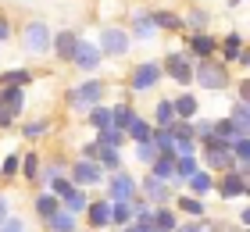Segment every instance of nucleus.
<instances>
[{"label": "nucleus", "mask_w": 250, "mask_h": 232, "mask_svg": "<svg viewBox=\"0 0 250 232\" xmlns=\"http://www.w3.org/2000/svg\"><path fill=\"white\" fill-rule=\"evenodd\" d=\"M232 232H250V229H243V225H240V229H232Z\"/></svg>", "instance_id": "56"}, {"label": "nucleus", "mask_w": 250, "mask_h": 232, "mask_svg": "<svg viewBox=\"0 0 250 232\" xmlns=\"http://www.w3.org/2000/svg\"><path fill=\"white\" fill-rule=\"evenodd\" d=\"M50 36H54V29L43 18H29L25 25H21V32H18V43H21L25 54L43 57V54H50Z\"/></svg>", "instance_id": "4"}, {"label": "nucleus", "mask_w": 250, "mask_h": 232, "mask_svg": "<svg viewBox=\"0 0 250 232\" xmlns=\"http://www.w3.org/2000/svg\"><path fill=\"white\" fill-rule=\"evenodd\" d=\"M11 36H15V25H11L7 15H0V43H7Z\"/></svg>", "instance_id": "50"}, {"label": "nucleus", "mask_w": 250, "mask_h": 232, "mask_svg": "<svg viewBox=\"0 0 250 232\" xmlns=\"http://www.w3.org/2000/svg\"><path fill=\"white\" fill-rule=\"evenodd\" d=\"M161 61H154V57H146V61H136L132 72H129V93H150L161 86Z\"/></svg>", "instance_id": "5"}, {"label": "nucleus", "mask_w": 250, "mask_h": 232, "mask_svg": "<svg viewBox=\"0 0 250 232\" xmlns=\"http://www.w3.org/2000/svg\"><path fill=\"white\" fill-rule=\"evenodd\" d=\"M40 171H43V157L36 154V150H25V154H21V161H18V179L29 182V186H43Z\"/></svg>", "instance_id": "17"}, {"label": "nucleus", "mask_w": 250, "mask_h": 232, "mask_svg": "<svg viewBox=\"0 0 250 232\" xmlns=\"http://www.w3.org/2000/svg\"><path fill=\"white\" fill-rule=\"evenodd\" d=\"M18 161H21L18 150H11V154L0 161V182H15L18 179Z\"/></svg>", "instance_id": "43"}, {"label": "nucleus", "mask_w": 250, "mask_h": 232, "mask_svg": "<svg viewBox=\"0 0 250 232\" xmlns=\"http://www.w3.org/2000/svg\"><path fill=\"white\" fill-rule=\"evenodd\" d=\"M179 118H175V107H172V97H157L154 100V111H150V125L154 129H172Z\"/></svg>", "instance_id": "21"}, {"label": "nucleus", "mask_w": 250, "mask_h": 232, "mask_svg": "<svg viewBox=\"0 0 250 232\" xmlns=\"http://www.w3.org/2000/svg\"><path fill=\"white\" fill-rule=\"evenodd\" d=\"M107 107H111V129H129V122L136 118V107H132V104L129 100H115V104H107Z\"/></svg>", "instance_id": "26"}, {"label": "nucleus", "mask_w": 250, "mask_h": 232, "mask_svg": "<svg viewBox=\"0 0 250 232\" xmlns=\"http://www.w3.org/2000/svg\"><path fill=\"white\" fill-rule=\"evenodd\" d=\"M211 25V15L204 7H186V15H183V32H204Z\"/></svg>", "instance_id": "32"}, {"label": "nucleus", "mask_w": 250, "mask_h": 232, "mask_svg": "<svg viewBox=\"0 0 250 232\" xmlns=\"http://www.w3.org/2000/svg\"><path fill=\"white\" fill-rule=\"evenodd\" d=\"M104 93H107V83L89 75V79H83V83H75V86L64 89V104H68L75 114H86V111H93V107L104 104Z\"/></svg>", "instance_id": "2"}, {"label": "nucleus", "mask_w": 250, "mask_h": 232, "mask_svg": "<svg viewBox=\"0 0 250 232\" xmlns=\"http://www.w3.org/2000/svg\"><path fill=\"white\" fill-rule=\"evenodd\" d=\"M129 36L132 43L140 40V43H154L157 40V25H154V18H150V7H129Z\"/></svg>", "instance_id": "12"}, {"label": "nucleus", "mask_w": 250, "mask_h": 232, "mask_svg": "<svg viewBox=\"0 0 250 232\" xmlns=\"http://www.w3.org/2000/svg\"><path fill=\"white\" fill-rule=\"evenodd\" d=\"M146 175L161 179V182H168V186L175 190V157H172V154H157V157H154V165L146 168Z\"/></svg>", "instance_id": "23"}, {"label": "nucleus", "mask_w": 250, "mask_h": 232, "mask_svg": "<svg viewBox=\"0 0 250 232\" xmlns=\"http://www.w3.org/2000/svg\"><path fill=\"white\" fill-rule=\"evenodd\" d=\"M43 190H47V193H54V196L61 200L64 193H72V179H68V175H61V179H50V182H43Z\"/></svg>", "instance_id": "46"}, {"label": "nucleus", "mask_w": 250, "mask_h": 232, "mask_svg": "<svg viewBox=\"0 0 250 232\" xmlns=\"http://www.w3.org/2000/svg\"><path fill=\"white\" fill-rule=\"evenodd\" d=\"M0 232H29V225H25V218H18V214H11L4 225H0Z\"/></svg>", "instance_id": "47"}, {"label": "nucleus", "mask_w": 250, "mask_h": 232, "mask_svg": "<svg viewBox=\"0 0 250 232\" xmlns=\"http://www.w3.org/2000/svg\"><path fill=\"white\" fill-rule=\"evenodd\" d=\"M68 179H72V186H79V190H97V186H104L107 171L97 165V161H68Z\"/></svg>", "instance_id": "8"}, {"label": "nucleus", "mask_w": 250, "mask_h": 232, "mask_svg": "<svg viewBox=\"0 0 250 232\" xmlns=\"http://www.w3.org/2000/svg\"><path fill=\"white\" fill-rule=\"evenodd\" d=\"M86 225L93 229V232H104V229H111V200H89V207H86Z\"/></svg>", "instance_id": "16"}, {"label": "nucleus", "mask_w": 250, "mask_h": 232, "mask_svg": "<svg viewBox=\"0 0 250 232\" xmlns=\"http://www.w3.org/2000/svg\"><path fill=\"white\" fill-rule=\"evenodd\" d=\"M250 97V83H247V75L240 79V83H236V100H247Z\"/></svg>", "instance_id": "52"}, {"label": "nucleus", "mask_w": 250, "mask_h": 232, "mask_svg": "<svg viewBox=\"0 0 250 232\" xmlns=\"http://www.w3.org/2000/svg\"><path fill=\"white\" fill-rule=\"evenodd\" d=\"M7 218H11V196H7V193H0V225H4Z\"/></svg>", "instance_id": "51"}, {"label": "nucleus", "mask_w": 250, "mask_h": 232, "mask_svg": "<svg viewBox=\"0 0 250 232\" xmlns=\"http://www.w3.org/2000/svg\"><path fill=\"white\" fill-rule=\"evenodd\" d=\"M225 118H232L236 129L250 132V111H247V100H232V107H229V114H225Z\"/></svg>", "instance_id": "42"}, {"label": "nucleus", "mask_w": 250, "mask_h": 232, "mask_svg": "<svg viewBox=\"0 0 250 232\" xmlns=\"http://www.w3.org/2000/svg\"><path fill=\"white\" fill-rule=\"evenodd\" d=\"M172 107H175V118L179 122H193L200 114V100H197V93H175Z\"/></svg>", "instance_id": "22"}, {"label": "nucleus", "mask_w": 250, "mask_h": 232, "mask_svg": "<svg viewBox=\"0 0 250 232\" xmlns=\"http://www.w3.org/2000/svg\"><path fill=\"white\" fill-rule=\"evenodd\" d=\"M97 154H100V147L93 143V139H86V143L79 147V157H83V161H97Z\"/></svg>", "instance_id": "49"}, {"label": "nucleus", "mask_w": 250, "mask_h": 232, "mask_svg": "<svg viewBox=\"0 0 250 232\" xmlns=\"http://www.w3.org/2000/svg\"><path fill=\"white\" fill-rule=\"evenodd\" d=\"M247 193H250V179L236 175V171L214 175V196H222V200H247Z\"/></svg>", "instance_id": "13"}, {"label": "nucleus", "mask_w": 250, "mask_h": 232, "mask_svg": "<svg viewBox=\"0 0 250 232\" xmlns=\"http://www.w3.org/2000/svg\"><path fill=\"white\" fill-rule=\"evenodd\" d=\"M200 168V161H197V154H186V157H175V186H183L193 171Z\"/></svg>", "instance_id": "37"}, {"label": "nucleus", "mask_w": 250, "mask_h": 232, "mask_svg": "<svg viewBox=\"0 0 250 232\" xmlns=\"http://www.w3.org/2000/svg\"><path fill=\"white\" fill-rule=\"evenodd\" d=\"M93 143L104 147V150H122V147H129V136H125L122 129H111V125H107V129H100L93 136Z\"/></svg>", "instance_id": "29"}, {"label": "nucleus", "mask_w": 250, "mask_h": 232, "mask_svg": "<svg viewBox=\"0 0 250 232\" xmlns=\"http://www.w3.org/2000/svg\"><path fill=\"white\" fill-rule=\"evenodd\" d=\"M240 225L250 229V207H240Z\"/></svg>", "instance_id": "54"}, {"label": "nucleus", "mask_w": 250, "mask_h": 232, "mask_svg": "<svg viewBox=\"0 0 250 232\" xmlns=\"http://www.w3.org/2000/svg\"><path fill=\"white\" fill-rule=\"evenodd\" d=\"M32 211H36V218H40V222H47V218H50L54 211H61V200H58L54 193L40 190V193H36V200H32Z\"/></svg>", "instance_id": "28"}, {"label": "nucleus", "mask_w": 250, "mask_h": 232, "mask_svg": "<svg viewBox=\"0 0 250 232\" xmlns=\"http://www.w3.org/2000/svg\"><path fill=\"white\" fill-rule=\"evenodd\" d=\"M197 161L200 168H208L211 175H222V171H232L236 161L229 154V143H222V139H204V143H197Z\"/></svg>", "instance_id": "3"}, {"label": "nucleus", "mask_w": 250, "mask_h": 232, "mask_svg": "<svg viewBox=\"0 0 250 232\" xmlns=\"http://www.w3.org/2000/svg\"><path fill=\"white\" fill-rule=\"evenodd\" d=\"M150 222H154L157 232H175L179 229V211H175V207H154Z\"/></svg>", "instance_id": "31"}, {"label": "nucleus", "mask_w": 250, "mask_h": 232, "mask_svg": "<svg viewBox=\"0 0 250 232\" xmlns=\"http://www.w3.org/2000/svg\"><path fill=\"white\" fill-rule=\"evenodd\" d=\"M97 165L104 168L107 175H111V171H122V154H118V150H104V147H100V154H97Z\"/></svg>", "instance_id": "44"}, {"label": "nucleus", "mask_w": 250, "mask_h": 232, "mask_svg": "<svg viewBox=\"0 0 250 232\" xmlns=\"http://www.w3.org/2000/svg\"><path fill=\"white\" fill-rule=\"evenodd\" d=\"M104 232H118V229H104Z\"/></svg>", "instance_id": "57"}, {"label": "nucleus", "mask_w": 250, "mask_h": 232, "mask_svg": "<svg viewBox=\"0 0 250 232\" xmlns=\"http://www.w3.org/2000/svg\"><path fill=\"white\" fill-rule=\"evenodd\" d=\"M183 40H186L183 50L193 57V61H204V57H218V36H214L211 29H204V32H183Z\"/></svg>", "instance_id": "11"}, {"label": "nucleus", "mask_w": 250, "mask_h": 232, "mask_svg": "<svg viewBox=\"0 0 250 232\" xmlns=\"http://www.w3.org/2000/svg\"><path fill=\"white\" fill-rule=\"evenodd\" d=\"M172 207H175V211H183L189 222H204V218H208V200H200V196H189V193L175 196Z\"/></svg>", "instance_id": "19"}, {"label": "nucleus", "mask_w": 250, "mask_h": 232, "mask_svg": "<svg viewBox=\"0 0 250 232\" xmlns=\"http://www.w3.org/2000/svg\"><path fill=\"white\" fill-rule=\"evenodd\" d=\"M100 64H104V57H100L97 43L79 36V43H75V54H72V68H75V72H83V75H93Z\"/></svg>", "instance_id": "14"}, {"label": "nucleus", "mask_w": 250, "mask_h": 232, "mask_svg": "<svg viewBox=\"0 0 250 232\" xmlns=\"http://www.w3.org/2000/svg\"><path fill=\"white\" fill-rule=\"evenodd\" d=\"M97 50H100V57H125L132 50V36H129V29L125 25H104L100 29V40H97Z\"/></svg>", "instance_id": "6"}, {"label": "nucleus", "mask_w": 250, "mask_h": 232, "mask_svg": "<svg viewBox=\"0 0 250 232\" xmlns=\"http://www.w3.org/2000/svg\"><path fill=\"white\" fill-rule=\"evenodd\" d=\"M193 83L208 93H225L232 86V68L222 61V57H204V61H193Z\"/></svg>", "instance_id": "1"}, {"label": "nucleus", "mask_w": 250, "mask_h": 232, "mask_svg": "<svg viewBox=\"0 0 250 232\" xmlns=\"http://www.w3.org/2000/svg\"><path fill=\"white\" fill-rule=\"evenodd\" d=\"M0 104L4 107H11V111H25V89H15V86H4L0 89Z\"/></svg>", "instance_id": "38"}, {"label": "nucleus", "mask_w": 250, "mask_h": 232, "mask_svg": "<svg viewBox=\"0 0 250 232\" xmlns=\"http://www.w3.org/2000/svg\"><path fill=\"white\" fill-rule=\"evenodd\" d=\"M18 118H21L18 111H11V107H4V104H0V129H11Z\"/></svg>", "instance_id": "48"}, {"label": "nucleus", "mask_w": 250, "mask_h": 232, "mask_svg": "<svg viewBox=\"0 0 250 232\" xmlns=\"http://www.w3.org/2000/svg\"><path fill=\"white\" fill-rule=\"evenodd\" d=\"M132 147V157H136V165H143V168H150L154 165V157H157V147L150 143V139H143V143H129Z\"/></svg>", "instance_id": "39"}, {"label": "nucleus", "mask_w": 250, "mask_h": 232, "mask_svg": "<svg viewBox=\"0 0 250 232\" xmlns=\"http://www.w3.org/2000/svg\"><path fill=\"white\" fill-rule=\"evenodd\" d=\"M129 222H132V207H129V200L111 204V229H125Z\"/></svg>", "instance_id": "41"}, {"label": "nucleus", "mask_w": 250, "mask_h": 232, "mask_svg": "<svg viewBox=\"0 0 250 232\" xmlns=\"http://www.w3.org/2000/svg\"><path fill=\"white\" fill-rule=\"evenodd\" d=\"M229 154L232 161H250V136H236L229 143Z\"/></svg>", "instance_id": "45"}, {"label": "nucleus", "mask_w": 250, "mask_h": 232, "mask_svg": "<svg viewBox=\"0 0 250 232\" xmlns=\"http://www.w3.org/2000/svg\"><path fill=\"white\" fill-rule=\"evenodd\" d=\"M29 83H32V68H4V72H0V89L4 86L29 89Z\"/></svg>", "instance_id": "27"}, {"label": "nucleus", "mask_w": 250, "mask_h": 232, "mask_svg": "<svg viewBox=\"0 0 250 232\" xmlns=\"http://www.w3.org/2000/svg\"><path fill=\"white\" fill-rule=\"evenodd\" d=\"M161 75H168L175 86L189 89L193 86V57L183 50V46H179V50H168L165 61H161Z\"/></svg>", "instance_id": "7"}, {"label": "nucleus", "mask_w": 250, "mask_h": 232, "mask_svg": "<svg viewBox=\"0 0 250 232\" xmlns=\"http://www.w3.org/2000/svg\"><path fill=\"white\" fill-rule=\"evenodd\" d=\"M150 18H154L157 32H161V29H168V32H183V15H175L172 7H150Z\"/></svg>", "instance_id": "25"}, {"label": "nucleus", "mask_w": 250, "mask_h": 232, "mask_svg": "<svg viewBox=\"0 0 250 232\" xmlns=\"http://www.w3.org/2000/svg\"><path fill=\"white\" fill-rule=\"evenodd\" d=\"M75 43H79V32L75 29H58L50 36V50L61 64H72V54H75Z\"/></svg>", "instance_id": "15"}, {"label": "nucleus", "mask_w": 250, "mask_h": 232, "mask_svg": "<svg viewBox=\"0 0 250 232\" xmlns=\"http://www.w3.org/2000/svg\"><path fill=\"white\" fill-rule=\"evenodd\" d=\"M243 4H247V0H225V7H229V11H240Z\"/></svg>", "instance_id": "55"}, {"label": "nucleus", "mask_w": 250, "mask_h": 232, "mask_svg": "<svg viewBox=\"0 0 250 232\" xmlns=\"http://www.w3.org/2000/svg\"><path fill=\"white\" fill-rule=\"evenodd\" d=\"M50 129H54V118H32V122H25V125H21V139L36 143V139H43Z\"/></svg>", "instance_id": "33"}, {"label": "nucleus", "mask_w": 250, "mask_h": 232, "mask_svg": "<svg viewBox=\"0 0 250 232\" xmlns=\"http://www.w3.org/2000/svg\"><path fill=\"white\" fill-rule=\"evenodd\" d=\"M61 175H68V161H64V157H50V161H43V171H40V179H43V182L61 179Z\"/></svg>", "instance_id": "40"}, {"label": "nucleus", "mask_w": 250, "mask_h": 232, "mask_svg": "<svg viewBox=\"0 0 250 232\" xmlns=\"http://www.w3.org/2000/svg\"><path fill=\"white\" fill-rule=\"evenodd\" d=\"M236 136H250L243 129H236L232 118H214V139H222V143H232Z\"/></svg>", "instance_id": "35"}, {"label": "nucleus", "mask_w": 250, "mask_h": 232, "mask_svg": "<svg viewBox=\"0 0 250 232\" xmlns=\"http://www.w3.org/2000/svg\"><path fill=\"white\" fill-rule=\"evenodd\" d=\"M136 186H140V196L146 204H154V207H172V200H175V190L168 182L154 179V175H140Z\"/></svg>", "instance_id": "10"}, {"label": "nucleus", "mask_w": 250, "mask_h": 232, "mask_svg": "<svg viewBox=\"0 0 250 232\" xmlns=\"http://www.w3.org/2000/svg\"><path fill=\"white\" fill-rule=\"evenodd\" d=\"M232 64H240L243 68V75H247V68H250V50H247V46H243V50H240V57H236V61Z\"/></svg>", "instance_id": "53"}, {"label": "nucleus", "mask_w": 250, "mask_h": 232, "mask_svg": "<svg viewBox=\"0 0 250 232\" xmlns=\"http://www.w3.org/2000/svg\"><path fill=\"white\" fill-rule=\"evenodd\" d=\"M150 132H154V125L146 122V118H136L129 122V129H125V136H129V143H143V139H150Z\"/></svg>", "instance_id": "36"}, {"label": "nucleus", "mask_w": 250, "mask_h": 232, "mask_svg": "<svg viewBox=\"0 0 250 232\" xmlns=\"http://www.w3.org/2000/svg\"><path fill=\"white\" fill-rule=\"evenodd\" d=\"M243 46H247V36H243L240 29H232V32H225V36L218 40V57H222L225 64H232L236 57H240Z\"/></svg>", "instance_id": "20"}, {"label": "nucleus", "mask_w": 250, "mask_h": 232, "mask_svg": "<svg viewBox=\"0 0 250 232\" xmlns=\"http://www.w3.org/2000/svg\"><path fill=\"white\" fill-rule=\"evenodd\" d=\"M183 186H186V193H189V196H200V200H208V196L214 193V175H211L208 168H197Z\"/></svg>", "instance_id": "18"}, {"label": "nucleus", "mask_w": 250, "mask_h": 232, "mask_svg": "<svg viewBox=\"0 0 250 232\" xmlns=\"http://www.w3.org/2000/svg\"><path fill=\"white\" fill-rule=\"evenodd\" d=\"M132 196H140V186H136V175H129V171H111V175L104 179V200L118 204V200H132Z\"/></svg>", "instance_id": "9"}, {"label": "nucleus", "mask_w": 250, "mask_h": 232, "mask_svg": "<svg viewBox=\"0 0 250 232\" xmlns=\"http://www.w3.org/2000/svg\"><path fill=\"white\" fill-rule=\"evenodd\" d=\"M83 118H86L83 125H89V129H93V132H100V129H107V125H111V107H107V104H100V107L86 111Z\"/></svg>", "instance_id": "34"}, {"label": "nucleus", "mask_w": 250, "mask_h": 232, "mask_svg": "<svg viewBox=\"0 0 250 232\" xmlns=\"http://www.w3.org/2000/svg\"><path fill=\"white\" fill-rule=\"evenodd\" d=\"M43 229L47 232H79V218L68 214V211H54L47 222H43Z\"/></svg>", "instance_id": "30"}, {"label": "nucleus", "mask_w": 250, "mask_h": 232, "mask_svg": "<svg viewBox=\"0 0 250 232\" xmlns=\"http://www.w3.org/2000/svg\"><path fill=\"white\" fill-rule=\"evenodd\" d=\"M89 200H93V196H89V190H79V186H72V193L61 196V211H68V214L79 218V214H86Z\"/></svg>", "instance_id": "24"}]
</instances>
